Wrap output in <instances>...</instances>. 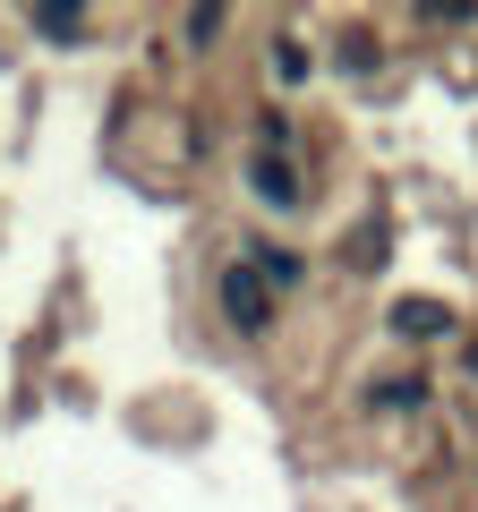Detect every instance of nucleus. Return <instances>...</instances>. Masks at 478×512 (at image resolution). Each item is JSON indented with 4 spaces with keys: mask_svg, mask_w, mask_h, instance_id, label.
I'll list each match as a JSON object with an SVG mask.
<instances>
[{
    "mask_svg": "<svg viewBox=\"0 0 478 512\" xmlns=\"http://www.w3.org/2000/svg\"><path fill=\"white\" fill-rule=\"evenodd\" d=\"M257 137H265V154H282V146H291V120H282V111H265V120H257Z\"/></svg>",
    "mask_w": 478,
    "mask_h": 512,
    "instance_id": "6e6552de",
    "label": "nucleus"
},
{
    "mask_svg": "<svg viewBox=\"0 0 478 512\" xmlns=\"http://www.w3.org/2000/svg\"><path fill=\"white\" fill-rule=\"evenodd\" d=\"M248 265H257L274 291H291V282H299V248H248Z\"/></svg>",
    "mask_w": 478,
    "mask_h": 512,
    "instance_id": "20e7f679",
    "label": "nucleus"
},
{
    "mask_svg": "<svg viewBox=\"0 0 478 512\" xmlns=\"http://www.w3.org/2000/svg\"><path fill=\"white\" fill-rule=\"evenodd\" d=\"M222 316H231L239 333H265L274 325V282H265L257 265H231V274H222Z\"/></svg>",
    "mask_w": 478,
    "mask_h": 512,
    "instance_id": "f257e3e1",
    "label": "nucleus"
},
{
    "mask_svg": "<svg viewBox=\"0 0 478 512\" xmlns=\"http://www.w3.org/2000/svg\"><path fill=\"white\" fill-rule=\"evenodd\" d=\"M427 402V376H385L376 384V410H419Z\"/></svg>",
    "mask_w": 478,
    "mask_h": 512,
    "instance_id": "39448f33",
    "label": "nucleus"
},
{
    "mask_svg": "<svg viewBox=\"0 0 478 512\" xmlns=\"http://www.w3.org/2000/svg\"><path fill=\"white\" fill-rule=\"evenodd\" d=\"M393 333H402V342H436L444 325H453V308H444V299H393V316H385Z\"/></svg>",
    "mask_w": 478,
    "mask_h": 512,
    "instance_id": "f03ea898",
    "label": "nucleus"
},
{
    "mask_svg": "<svg viewBox=\"0 0 478 512\" xmlns=\"http://www.w3.org/2000/svg\"><path fill=\"white\" fill-rule=\"evenodd\" d=\"M222 35V9H188V43H197V52H205V43H214Z\"/></svg>",
    "mask_w": 478,
    "mask_h": 512,
    "instance_id": "0eeeda50",
    "label": "nucleus"
},
{
    "mask_svg": "<svg viewBox=\"0 0 478 512\" xmlns=\"http://www.w3.org/2000/svg\"><path fill=\"white\" fill-rule=\"evenodd\" d=\"M248 188H257L265 205H299V197H308V188H299V171L282 163V154H257V163H248Z\"/></svg>",
    "mask_w": 478,
    "mask_h": 512,
    "instance_id": "7ed1b4c3",
    "label": "nucleus"
},
{
    "mask_svg": "<svg viewBox=\"0 0 478 512\" xmlns=\"http://www.w3.org/2000/svg\"><path fill=\"white\" fill-rule=\"evenodd\" d=\"M35 35H52V43H77V35H86V9H35Z\"/></svg>",
    "mask_w": 478,
    "mask_h": 512,
    "instance_id": "423d86ee",
    "label": "nucleus"
},
{
    "mask_svg": "<svg viewBox=\"0 0 478 512\" xmlns=\"http://www.w3.org/2000/svg\"><path fill=\"white\" fill-rule=\"evenodd\" d=\"M461 359H470V376H478V342H470V350H461Z\"/></svg>",
    "mask_w": 478,
    "mask_h": 512,
    "instance_id": "1a4fd4ad",
    "label": "nucleus"
}]
</instances>
